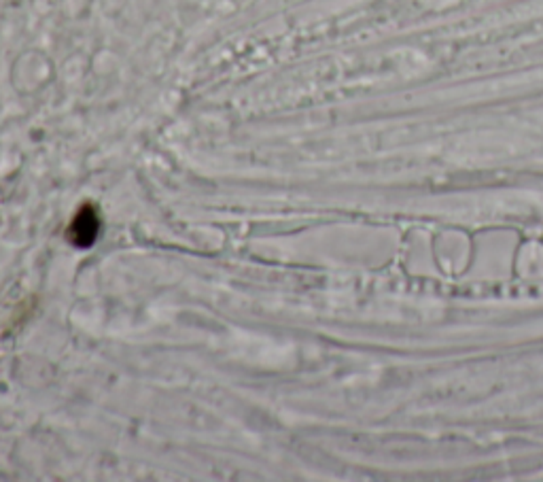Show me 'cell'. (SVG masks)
I'll return each instance as SVG.
<instances>
[{
	"instance_id": "obj_1",
	"label": "cell",
	"mask_w": 543,
	"mask_h": 482,
	"mask_svg": "<svg viewBox=\"0 0 543 482\" xmlns=\"http://www.w3.org/2000/svg\"><path fill=\"white\" fill-rule=\"evenodd\" d=\"M100 232V219L98 213H96L94 206H83L81 211L74 215L71 228H68V234H71L73 245L81 246V249H88L89 245L96 243Z\"/></svg>"
}]
</instances>
